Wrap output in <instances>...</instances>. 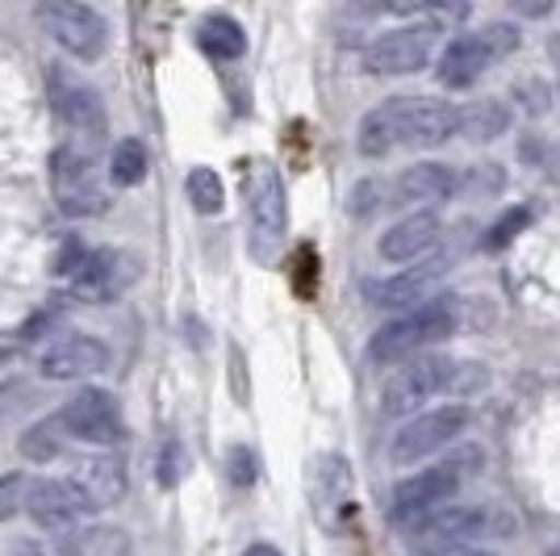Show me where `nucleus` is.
<instances>
[{
    "label": "nucleus",
    "mask_w": 560,
    "mask_h": 556,
    "mask_svg": "<svg viewBox=\"0 0 560 556\" xmlns=\"http://www.w3.org/2000/svg\"><path fill=\"white\" fill-rule=\"evenodd\" d=\"M25 498H30V477L25 473H0V523L25 510Z\"/></svg>",
    "instance_id": "nucleus-29"
},
{
    "label": "nucleus",
    "mask_w": 560,
    "mask_h": 556,
    "mask_svg": "<svg viewBox=\"0 0 560 556\" xmlns=\"http://www.w3.org/2000/svg\"><path fill=\"white\" fill-rule=\"evenodd\" d=\"M25 514L47 528V532H63L71 523L89 519L93 510L84 507V498L75 494L68 477H43V482H30V498H25Z\"/></svg>",
    "instance_id": "nucleus-17"
},
{
    "label": "nucleus",
    "mask_w": 560,
    "mask_h": 556,
    "mask_svg": "<svg viewBox=\"0 0 560 556\" xmlns=\"http://www.w3.org/2000/svg\"><path fill=\"white\" fill-rule=\"evenodd\" d=\"M460 326V305L456 298H435V302L410 305L406 314H397L369 339V360L376 364H394V360H410L419 351L444 344L447 335H456Z\"/></svg>",
    "instance_id": "nucleus-2"
},
{
    "label": "nucleus",
    "mask_w": 560,
    "mask_h": 556,
    "mask_svg": "<svg viewBox=\"0 0 560 556\" xmlns=\"http://www.w3.org/2000/svg\"><path fill=\"white\" fill-rule=\"evenodd\" d=\"M34 406V394H30V385L25 381H13V385H0V418L9 415H22Z\"/></svg>",
    "instance_id": "nucleus-36"
},
{
    "label": "nucleus",
    "mask_w": 560,
    "mask_h": 556,
    "mask_svg": "<svg viewBox=\"0 0 560 556\" xmlns=\"http://www.w3.org/2000/svg\"><path fill=\"white\" fill-rule=\"evenodd\" d=\"M68 431H63V422L59 415L47 418V422H34L30 431L22 436V456L34 464H47V461H59L63 456V448H68Z\"/></svg>",
    "instance_id": "nucleus-25"
},
{
    "label": "nucleus",
    "mask_w": 560,
    "mask_h": 556,
    "mask_svg": "<svg viewBox=\"0 0 560 556\" xmlns=\"http://www.w3.org/2000/svg\"><path fill=\"white\" fill-rule=\"evenodd\" d=\"M440 234H444V218L431 213V209H419V213L401 218V222H394L389 231L381 234L376 252H381L385 264H415L427 252H435Z\"/></svg>",
    "instance_id": "nucleus-18"
},
{
    "label": "nucleus",
    "mask_w": 560,
    "mask_h": 556,
    "mask_svg": "<svg viewBox=\"0 0 560 556\" xmlns=\"http://www.w3.org/2000/svg\"><path fill=\"white\" fill-rule=\"evenodd\" d=\"M511 9L527 22H539V18H548L557 9V0H511Z\"/></svg>",
    "instance_id": "nucleus-37"
},
{
    "label": "nucleus",
    "mask_w": 560,
    "mask_h": 556,
    "mask_svg": "<svg viewBox=\"0 0 560 556\" xmlns=\"http://www.w3.org/2000/svg\"><path fill=\"white\" fill-rule=\"evenodd\" d=\"M486 514L472 507H440L427 519H419L415 528H406V544L415 556H447L456 548H468L472 535H481Z\"/></svg>",
    "instance_id": "nucleus-13"
},
{
    "label": "nucleus",
    "mask_w": 560,
    "mask_h": 556,
    "mask_svg": "<svg viewBox=\"0 0 560 556\" xmlns=\"http://www.w3.org/2000/svg\"><path fill=\"white\" fill-rule=\"evenodd\" d=\"M243 556H280V548H272V544H252Z\"/></svg>",
    "instance_id": "nucleus-40"
},
{
    "label": "nucleus",
    "mask_w": 560,
    "mask_h": 556,
    "mask_svg": "<svg viewBox=\"0 0 560 556\" xmlns=\"http://www.w3.org/2000/svg\"><path fill=\"white\" fill-rule=\"evenodd\" d=\"M472 13V0H427V22L435 30H452V25H465Z\"/></svg>",
    "instance_id": "nucleus-30"
},
{
    "label": "nucleus",
    "mask_w": 560,
    "mask_h": 556,
    "mask_svg": "<svg viewBox=\"0 0 560 556\" xmlns=\"http://www.w3.org/2000/svg\"><path fill=\"white\" fill-rule=\"evenodd\" d=\"M477 456H481L477 448H465L456 461L431 464V468H422V473H415V477H406V482L394 489L389 519L406 532V528H415L419 519H427L431 510L447 507V498L465 486V477L477 468Z\"/></svg>",
    "instance_id": "nucleus-4"
},
{
    "label": "nucleus",
    "mask_w": 560,
    "mask_h": 556,
    "mask_svg": "<svg viewBox=\"0 0 560 556\" xmlns=\"http://www.w3.org/2000/svg\"><path fill=\"white\" fill-rule=\"evenodd\" d=\"M34 22L43 25V34L50 43H59L68 55L84 59V63L101 59L105 47H109V25L84 0H38L34 4Z\"/></svg>",
    "instance_id": "nucleus-6"
},
{
    "label": "nucleus",
    "mask_w": 560,
    "mask_h": 556,
    "mask_svg": "<svg viewBox=\"0 0 560 556\" xmlns=\"http://www.w3.org/2000/svg\"><path fill=\"white\" fill-rule=\"evenodd\" d=\"M59 422L71 440L96 443V448H114L126 440V415H121V402L109 390H96L84 385L59 406Z\"/></svg>",
    "instance_id": "nucleus-9"
},
{
    "label": "nucleus",
    "mask_w": 560,
    "mask_h": 556,
    "mask_svg": "<svg viewBox=\"0 0 560 556\" xmlns=\"http://www.w3.org/2000/svg\"><path fill=\"white\" fill-rule=\"evenodd\" d=\"M511 130V109L502 105V101H493V96H481V101H472L460 109V135L472 142H493L502 139Z\"/></svg>",
    "instance_id": "nucleus-23"
},
{
    "label": "nucleus",
    "mask_w": 560,
    "mask_h": 556,
    "mask_svg": "<svg viewBox=\"0 0 560 556\" xmlns=\"http://www.w3.org/2000/svg\"><path fill=\"white\" fill-rule=\"evenodd\" d=\"M9 556H47V548H38V544L22 540V544H13V553H9Z\"/></svg>",
    "instance_id": "nucleus-39"
},
{
    "label": "nucleus",
    "mask_w": 560,
    "mask_h": 556,
    "mask_svg": "<svg viewBox=\"0 0 560 556\" xmlns=\"http://www.w3.org/2000/svg\"><path fill=\"white\" fill-rule=\"evenodd\" d=\"M185 193L197 213H218L226 206V188H222V176L213 167H192L185 181Z\"/></svg>",
    "instance_id": "nucleus-27"
},
{
    "label": "nucleus",
    "mask_w": 560,
    "mask_h": 556,
    "mask_svg": "<svg viewBox=\"0 0 560 556\" xmlns=\"http://www.w3.org/2000/svg\"><path fill=\"white\" fill-rule=\"evenodd\" d=\"M385 9H389V13H397V18H406V13H419V9H427V0H385Z\"/></svg>",
    "instance_id": "nucleus-38"
},
{
    "label": "nucleus",
    "mask_w": 560,
    "mask_h": 556,
    "mask_svg": "<svg viewBox=\"0 0 560 556\" xmlns=\"http://www.w3.org/2000/svg\"><path fill=\"white\" fill-rule=\"evenodd\" d=\"M68 482L75 486V494L84 498V507L96 514V510H109L126 498V489H130V468H126V461L114 456V452H101V456H84V461L71 464Z\"/></svg>",
    "instance_id": "nucleus-15"
},
{
    "label": "nucleus",
    "mask_w": 560,
    "mask_h": 556,
    "mask_svg": "<svg viewBox=\"0 0 560 556\" xmlns=\"http://www.w3.org/2000/svg\"><path fill=\"white\" fill-rule=\"evenodd\" d=\"M142 277V264L135 252H121V247H96L89 252L75 268H71V298L84 305H105L121 298L135 280Z\"/></svg>",
    "instance_id": "nucleus-8"
},
{
    "label": "nucleus",
    "mask_w": 560,
    "mask_h": 556,
    "mask_svg": "<svg viewBox=\"0 0 560 556\" xmlns=\"http://www.w3.org/2000/svg\"><path fill=\"white\" fill-rule=\"evenodd\" d=\"M527 222H532V213H527L523 206L506 209V213L493 222L490 231H486V239H481V243H486V252H502V247H511L514 239L527 231Z\"/></svg>",
    "instance_id": "nucleus-28"
},
{
    "label": "nucleus",
    "mask_w": 560,
    "mask_h": 556,
    "mask_svg": "<svg viewBox=\"0 0 560 556\" xmlns=\"http://www.w3.org/2000/svg\"><path fill=\"white\" fill-rule=\"evenodd\" d=\"M314 510L327 519V528H335V519L351 507V468L339 456H318L314 461Z\"/></svg>",
    "instance_id": "nucleus-21"
},
{
    "label": "nucleus",
    "mask_w": 560,
    "mask_h": 556,
    "mask_svg": "<svg viewBox=\"0 0 560 556\" xmlns=\"http://www.w3.org/2000/svg\"><path fill=\"white\" fill-rule=\"evenodd\" d=\"M548 55L560 63V34H552V38H548Z\"/></svg>",
    "instance_id": "nucleus-41"
},
{
    "label": "nucleus",
    "mask_w": 560,
    "mask_h": 556,
    "mask_svg": "<svg viewBox=\"0 0 560 556\" xmlns=\"http://www.w3.org/2000/svg\"><path fill=\"white\" fill-rule=\"evenodd\" d=\"M247 209H252V247L259 259H272L289 227V201L277 163L259 160L247 176Z\"/></svg>",
    "instance_id": "nucleus-10"
},
{
    "label": "nucleus",
    "mask_w": 560,
    "mask_h": 556,
    "mask_svg": "<svg viewBox=\"0 0 560 556\" xmlns=\"http://www.w3.org/2000/svg\"><path fill=\"white\" fill-rule=\"evenodd\" d=\"M256 477H259L256 452H252V448H234L231 452V482L238 489H247V486H256Z\"/></svg>",
    "instance_id": "nucleus-35"
},
{
    "label": "nucleus",
    "mask_w": 560,
    "mask_h": 556,
    "mask_svg": "<svg viewBox=\"0 0 560 556\" xmlns=\"http://www.w3.org/2000/svg\"><path fill=\"white\" fill-rule=\"evenodd\" d=\"M481 43L490 47L493 59H506V55H514V50H518L523 34H518L511 22H490L486 30H481Z\"/></svg>",
    "instance_id": "nucleus-31"
},
{
    "label": "nucleus",
    "mask_w": 560,
    "mask_h": 556,
    "mask_svg": "<svg viewBox=\"0 0 560 556\" xmlns=\"http://www.w3.org/2000/svg\"><path fill=\"white\" fill-rule=\"evenodd\" d=\"M47 93H50V109L63 121L71 142H80L89 151H93L96 142H105V101H101V93H96L93 84L75 80L63 68H50Z\"/></svg>",
    "instance_id": "nucleus-7"
},
{
    "label": "nucleus",
    "mask_w": 560,
    "mask_h": 556,
    "mask_svg": "<svg viewBox=\"0 0 560 556\" xmlns=\"http://www.w3.org/2000/svg\"><path fill=\"white\" fill-rule=\"evenodd\" d=\"M68 556H135V540L126 528H114V523H93L84 532H75L63 544Z\"/></svg>",
    "instance_id": "nucleus-22"
},
{
    "label": "nucleus",
    "mask_w": 560,
    "mask_h": 556,
    "mask_svg": "<svg viewBox=\"0 0 560 556\" xmlns=\"http://www.w3.org/2000/svg\"><path fill=\"white\" fill-rule=\"evenodd\" d=\"M468 427L465 406H440V410H419L410 415V422H401V431L389 443V461L394 464H419L427 456H435L440 448L452 440H460V431Z\"/></svg>",
    "instance_id": "nucleus-11"
},
{
    "label": "nucleus",
    "mask_w": 560,
    "mask_h": 556,
    "mask_svg": "<svg viewBox=\"0 0 560 556\" xmlns=\"http://www.w3.org/2000/svg\"><path fill=\"white\" fill-rule=\"evenodd\" d=\"M185 443L180 440H167L164 452H160V486H176L180 477L188 473V461H185Z\"/></svg>",
    "instance_id": "nucleus-33"
},
{
    "label": "nucleus",
    "mask_w": 560,
    "mask_h": 556,
    "mask_svg": "<svg viewBox=\"0 0 560 556\" xmlns=\"http://www.w3.org/2000/svg\"><path fill=\"white\" fill-rule=\"evenodd\" d=\"M435 25H401L381 34L373 47L364 50V68L373 76H415L431 63V50H435Z\"/></svg>",
    "instance_id": "nucleus-12"
},
{
    "label": "nucleus",
    "mask_w": 560,
    "mask_h": 556,
    "mask_svg": "<svg viewBox=\"0 0 560 556\" xmlns=\"http://www.w3.org/2000/svg\"><path fill=\"white\" fill-rule=\"evenodd\" d=\"M460 259V247H447V252H427L422 259H415L401 277L385 280V285H373V305L381 310H406V305L422 302V293L435 285V280L447 277V268Z\"/></svg>",
    "instance_id": "nucleus-16"
},
{
    "label": "nucleus",
    "mask_w": 560,
    "mask_h": 556,
    "mask_svg": "<svg viewBox=\"0 0 560 556\" xmlns=\"http://www.w3.org/2000/svg\"><path fill=\"white\" fill-rule=\"evenodd\" d=\"M460 130V109L440 96H389L364 114L355 130V147L364 160H381L397 147L431 151L444 147Z\"/></svg>",
    "instance_id": "nucleus-1"
},
{
    "label": "nucleus",
    "mask_w": 560,
    "mask_h": 556,
    "mask_svg": "<svg viewBox=\"0 0 560 556\" xmlns=\"http://www.w3.org/2000/svg\"><path fill=\"white\" fill-rule=\"evenodd\" d=\"M465 185L472 188L477 197H498L502 185H506V172H502L498 163H477V167L465 176Z\"/></svg>",
    "instance_id": "nucleus-32"
},
{
    "label": "nucleus",
    "mask_w": 560,
    "mask_h": 556,
    "mask_svg": "<svg viewBox=\"0 0 560 556\" xmlns=\"http://www.w3.org/2000/svg\"><path fill=\"white\" fill-rule=\"evenodd\" d=\"M456 372L460 369H456V360H452V356H435V351H419V356H410V360L389 377V385H385V394H381V415L385 418L419 415L431 397L452 390Z\"/></svg>",
    "instance_id": "nucleus-5"
},
{
    "label": "nucleus",
    "mask_w": 560,
    "mask_h": 556,
    "mask_svg": "<svg viewBox=\"0 0 560 556\" xmlns=\"http://www.w3.org/2000/svg\"><path fill=\"white\" fill-rule=\"evenodd\" d=\"M514 101H518L527 114H544V109L552 105V89H548L544 80H518V84H514Z\"/></svg>",
    "instance_id": "nucleus-34"
},
{
    "label": "nucleus",
    "mask_w": 560,
    "mask_h": 556,
    "mask_svg": "<svg viewBox=\"0 0 560 556\" xmlns=\"http://www.w3.org/2000/svg\"><path fill=\"white\" fill-rule=\"evenodd\" d=\"M147 167H151V151L139 139H121L109 151V181L117 188H135L139 181H147Z\"/></svg>",
    "instance_id": "nucleus-26"
},
{
    "label": "nucleus",
    "mask_w": 560,
    "mask_h": 556,
    "mask_svg": "<svg viewBox=\"0 0 560 556\" xmlns=\"http://www.w3.org/2000/svg\"><path fill=\"white\" fill-rule=\"evenodd\" d=\"M105 364H109V348L84 331H68L38 351V372L47 381H89Z\"/></svg>",
    "instance_id": "nucleus-14"
},
{
    "label": "nucleus",
    "mask_w": 560,
    "mask_h": 556,
    "mask_svg": "<svg viewBox=\"0 0 560 556\" xmlns=\"http://www.w3.org/2000/svg\"><path fill=\"white\" fill-rule=\"evenodd\" d=\"M50 193L68 218H101L109 209V181L101 176L93 151L80 142H59L50 155Z\"/></svg>",
    "instance_id": "nucleus-3"
},
{
    "label": "nucleus",
    "mask_w": 560,
    "mask_h": 556,
    "mask_svg": "<svg viewBox=\"0 0 560 556\" xmlns=\"http://www.w3.org/2000/svg\"><path fill=\"white\" fill-rule=\"evenodd\" d=\"M447 556H490V553H477V548H456V553H447Z\"/></svg>",
    "instance_id": "nucleus-42"
},
{
    "label": "nucleus",
    "mask_w": 560,
    "mask_h": 556,
    "mask_svg": "<svg viewBox=\"0 0 560 556\" xmlns=\"http://www.w3.org/2000/svg\"><path fill=\"white\" fill-rule=\"evenodd\" d=\"M490 59L493 55L481 43V34H460L440 55V80H444L447 89H468V84L481 80V71L490 68Z\"/></svg>",
    "instance_id": "nucleus-20"
},
{
    "label": "nucleus",
    "mask_w": 560,
    "mask_h": 556,
    "mask_svg": "<svg viewBox=\"0 0 560 556\" xmlns=\"http://www.w3.org/2000/svg\"><path fill=\"white\" fill-rule=\"evenodd\" d=\"M456 185H460V176L447 163L422 160L410 163L394 181V201H401V206H440L447 197H456Z\"/></svg>",
    "instance_id": "nucleus-19"
},
{
    "label": "nucleus",
    "mask_w": 560,
    "mask_h": 556,
    "mask_svg": "<svg viewBox=\"0 0 560 556\" xmlns=\"http://www.w3.org/2000/svg\"><path fill=\"white\" fill-rule=\"evenodd\" d=\"M197 43H201V50L213 55V59H238V55L247 50V34H243V25L234 22V18L213 13V18H206L201 30H197Z\"/></svg>",
    "instance_id": "nucleus-24"
}]
</instances>
